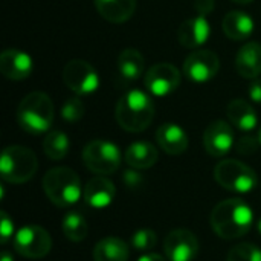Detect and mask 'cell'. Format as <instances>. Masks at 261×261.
Masks as SVG:
<instances>
[{"instance_id":"cell-3","label":"cell","mask_w":261,"mask_h":261,"mask_svg":"<svg viewBox=\"0 0 261 261\" xmlns=\"http://www.w3.org/2000/svg\"><path fill=\"white\" fill-rule=\"evenodd\" d=\"M18 125L29 135L47 133L54 122V102L44 92L28 93L17 107Z\"/></svg>"},{"instance_id":"cell-28","label":"cell","mask_w":261,"mask_h":261,"mask_svg":"<svg viewBox=\"0 0 261 261\" xmlns=\"http://www.w3.org/2000/svg\"><path fill=\"white\" fill-rule=\"evenodd\" d=\"M83 116H84V104H83V101L78 96L67 98L64 101L63 107H61V118L66 122L73 124V122H78Z\"/></svg>"},{"instance_id":"cell-7","label":"cell","mask_w":261,"mask_h":261,"mask_svg":"<svg viewBox=\"0 0 261 261\" xmlns=\"http://www.w3.org/2000/svg\"><path fill=\"white\" fill-rule=\"evenodd\" d=\"M83 162L92 173L107 176L115 173L121 165V151L110 141H90L83 150Z\"/></svg>"},{"instance_id":"cell-33","label":"cell","mask_w":261,"mask_h":261,"mask_svg":"<svg viewBox=\"0 0 261 261\" xmlns=\"http://www.w3.org/2000/svg\"><path fill=\"white\" fill-rule=\"evenodd\" d=\"M124 182H125V185H127L128 188L135 190V188H138V187L141 185L142 176H141L139 173L133 171V170H127V171L124 173Z\"/></svg>"},{"instance_id":"cell-37","label":"cell","mask_w":261,"mask_h":261,"mask_svg":"<svg viewBox=\"0 0 261 261\" xmlns=\"http://www.w3.org/2000/svg\"><path fill=\"white\" fill-rule=\"evenodd\" d=\"M232 2H236V3H239V5H249V3H252L254 0H232Z\"/></svg>"},{"instance_id":"cell-29","label":"cell","mask_w":261,"mask_h":261,"mask_svg":"<svg viewBox=\"0 0 261 261\" xmlns=\"http://www.w3.org/2000/svg\"><path fill=\"white\" fill-rule=\"evenodd\" d=\"M158 243V237L151 229H139L132 236V246L139 252H150Z\"/></svg>"},{"instance_id":"cell-16","label":"cell","mask_w":261,"mask_h":261,"mask_svg":"<svg viewBox=\"0 0 261 261\" xmlns=\"http://www.w3.org/2000/svg\"><path fill=\"white\" fill-rule=\"evenodd\" d=\"M156 141L165 153L173 156H179L188 148L187 132L174 122L162 124L156 132Z\"/></svg>"},{"instance_id":"cell-14","label":"cell","mask_w":261,"mask_h":261,"mask_svg":"<svg viewBox=\"0 0 261 261\" xmlns=\"http://www.w3.org/2000/svg\"><path fill=\"white\" fill-rule=\"evenodd\" d=\"M34 70L32 58L15 47L5 49L0 54V72L3 76L12 81H21L26 80Z\"/></svg>"},{"instance_id":"cell-25","label":"cell","mask_w":261,"mask_h":261,"mask_svg":"<svg viewBox=\"0 0 261 261\" xmlns=\"http://www.w3.org/2000/svg\"><path fill=\"white\" fill-rule=\"evenodd\" d=\"M69 148H70V141L67 135L60 130L49 132L43 141L44 154L52 161H61L63 158H66Z\"/></svg>"},{"instance_id":"cell-8","label":"cell","mask_w":261,"mask_h":261,"mask_svg":"<svg viewBox=\"0 0 261 261\" xmlns=\"http://www.w3.org/2000/svg\"><path fill=\"white\" fill-rule=\"evenodd\" d=\"M63 83L78 96L92 95L99 87V76L95 67L84 60H70L61 72Z\"/></svg>"},{"instance_id":"cell-32","label":"cell","mask_w":261,"mask_h":261,"mask_svg":"<svg viewBox=\"0 0 261 261\" xmlns=\"http://www.w3.org/2000/svg\"><path fill=\"white\" fill-rule=\"evenodd\" d=\"M248 95L249 98L254 101V102H258L261 104V80L260 78H255L249 83L248 86Z\"/></svg>"},{"instance_id":"cell-21","label":"cell","mask_w":261,"mask_h":261,"mask_svg":"<svg viewBox=\"0 0 261 261\" xmlns=\"http://www.w3.org/2000/svg\"><path fill=\"white\" fill-rule=\"evenodd\" d=\"M158 148L147 141H136L130 144L124 153V159L127 165L135 170H147L151 168L158 161Z\"/></svg>"},{"instance_id":"cell-17","label":"cell","mask_w":261,"mask_h":261,"mask_svg":"<svg viewBox=\"0 0 261 261\" xmlns=\"http://www.w3.org/2000/svg\"><path fill=\"white\" fill-rule=\"evenodd\" d=\"M115 194H116V188H115L113 182L102 176L90 179L86 184V188L83 191L86 203L96 210L107 208L113 202Z\"/></svg>"},{"instance_id":"cell-34","label":"cell","mask_w":261,"mask_h":261,"mask_svg":"<svg viewBox=\"0 0 261 261\" xmlns=\"http://www.w3.org/2000/svg\"><path fill=\"white\" fill-rule=\"evenodd\" d=\"M194 8L199 15H210L214 9V0H196Z\"/></svg>"},{"instance_id":"cell-10","label":"cell","mask_w":261,"mask_h":261,"mask_svg":"<svg viewBox=\"0 0 261 261\" xmlns=\"http://www.w3.org/2000/svg\"><path fill=\"white\" fill-rule=\"evenodd\" d=\"M180 78L182 75L174 64L158 63L144 75V84L150 95L156 98H165L179 87Z\"/></svg>"},{"instance_id":"cell-35","label":"cell","mask_w":261,"mask_h":261,"mask_svg":"<svg viewBox=\"0 0 261 261\" xmlns=\"http://www.w3.org/2000/svg\"><path fill=\"white\" fill-rule=\"evenodd\" d=\"M138 261H167L162 255L159 254H154V252H145L142 257H139Z\"/></svg>"},{"instance_id":"cell-2","label":"cell","mask_w":261,"mask_h":261,"mask_svg":"<svg viewBox=\"0 0 261 261\" xmlns=\"http://www.w3.org/2000/svg\"><path fill=\"white\" fill-rule=\"evenodd\" d=\"M115 116L125 132L141 133L147 130L154 118V104L150 93L139 89L128 90L118 101Z\"/></svg>"},{"instance_id":"cell-27","label":"cell","mask_w":261,"mask_h":261,"mask_svg":"<svg viewBox=\"0 0 261 261\" xmlns=\"http://www.w3.org/2000/svg\"><path fill=\"white\" fill-rule=\"evenodd\" d=\"M228 261H261V249L252 243H239L229 251Z\"/></svg>"},{"instance_id":"cell-18","label":"cell","mask_w":261,"mask_h":261,"mask_svg":"<svg viewBox=\"0 0 261 261\" xmlns=\"http://www.w3.org/2000/svg\"><path fill=\"white\" fill-rule=\"evenodd\" d=\"M236 69L240 76L255 80L261 73V44L249 41L240 47L236 57Z\"/></svg>"},{"instance_id":"cell-36","label":"cell","mask_w":261,"mask_h":261,"mask_svg":"<svg viewBox=\"0 0 261 261\" xmlns=\"http://www.w3.org/2000/svg\"><path fill=\"white\" fill-rule=\"evenodd\" d=\"M2 261H14V258H12V255L11 254H8L6 251L2 254Z\"/></svg>"},{"instance_id":"cell-11","label":"cell","mask_w":261,"mask_h":261,"mask_svg":"<svg viewBox=\"0 0 261 261\" xmlns=\"http://www.w3.org/2000/svg\"><path fill=\"white\" fill-rule=\"evenodd\" d=\"M219 57L208 49H197L191 52L184 61V75L196 84L211 81L219 73Z\"/></svg>"},{"instance_id":"cell-26","label":"cell","mask_w":261,"mask_h":261,"mask_svg":"<svg viewBox=\"0 0 261 261\" xmlns=\"http://www.w3.org/2000/svg\"><path fill=\"white\" fill-rule=\"evenodd\" d=\"M61 229H63V234L66 236V239L70 240V242H75V243L83 242L87 237V232H89L86 219L76 211L67 213L63 217Z\"/></svg>"},{"instance_id":"cell-39","label":"cell","mask_w":261,"mask_h":261,"mask_svg":"<svg viewBox=\"0 0 261 261\" xmlns=\"http://www.w3.org/2000/svg\"><path fill=\"white\" fill-rule=\"evenodd\" d=\"M258 231H260V234H261V219H260V222H258Z\"/></svg>"},{"instance_id":"cell-15","label":"cell","mask_w":261,"mask_h":261,"mask_svg":"<svg viewBox=\"0 0 261 261\" xmlns=\"http://www.w3.org/2000/svg\"><path fill=\"white\" fill-rule=\"evenodd\" d=\"M211 34L210 21L206 20V15H196L193 18L185 20L177 32L179 43L188 49H197L203 46Z\"/></svg>"},{"instance_id":"cell-38","label":"cell","mask_w":261,"mask_h":261,"mask_svg":"<svg viewBox=\"0 0 261 261\" xmlns=\"http://www.w3.org/2000/svg\"><path fill=\"white\" fill-rule=\"evenodd\" d=\"M258 141H260V145H261V128H260V132H258Z\"/></svg>"},{"instance_id":"cell-22","label":"cell","mask_w":261,"mask_h":261,"mask_svg":"<svg viewBox=\"0 0 261 261\" xmlns=\"http://www.w3.org/2000/svg\"><path fill=\"white\" fill-rule=\"evenodd\" d=\"M223 32L228 38L242 41L252 35L254 20L249 14L243 11H231L223 17Z\"/></svg>"},{"instance_id":"cell-23","label":"cell","mask_w":261,"mask_h":261,"mask_svg":"<svg viewBox=\"0 0 261 261\" xmlns=\"http://www.w3.org/2000/svg\"><path fill=\"white\" fill-rule=\"evenodd\" d=\"M130 257L128 245L118 237H106L95 245V261H127Z\"/></svg>"},{"instance_id":"cell-30","label":"cell","mask_w":261,"mask_h":261,"mask_svg":"<svg viewBox=\"0 0 261 261\" xmlns=\"http://www.w3.org/2000/svg\"><path fill=\"white\" fill-rule=\"evenodd\" d=\"M258 145H260V141L258 138H254L251 135H246L243 138L239 139L236 148L240 154H245V156H249V154H254L257 150H258Z\"/></svg>"},{"instance_id":"cell-5","label":"cell","mask_w":261,"mask_h":261,"mask_svg":"<svg viewBox=\"0 0 261 261\" xmlns=\"http://www.w3.org/2000/svg\"><path fill=\"white\" fill-rule=\"evenodd\" d=\"M38 170V159L35 153L21 145H9L2 151L0 174L8 184L29 182Z\"/></svg>"},{"instance_id":"cell-9","label":"cell","mask_w":261,"mask_h":261,"mask_svg":"<svg viewBox=\"0 0 261 261\" xmlns=\"http://www.w3.org/2000/svg\"><path fill=\"white\" fill-rule=\"evenodd\" d=\"M52 239L49 232L37 225H28L14 236V249L26 258H43L50 252Z\"/></svg>"},{"instance_id":"cell-19","label":"cell","mask_w":261,"mask_h":261,"mask_svg":"<svg viewBox=\"0 0 261 261\" xmlns=\"http://www.w3.org/2000/svg\"><path fill=\"white\" fill-rule=\"evenodd\" d=\"M136 0H95L98 14L110 23H124L136 11Z\"/></svg>"},{"instance_id":"cell-20","label":"cell","mask_w":261,"mask_h":261,"mask_svg":"<svg viewBox=\"0 0 261 261\" xmlns=\"http://www.w3.org/2000/svg\"><path fill=\"white\" fill-rule=\"evenodd\" d=\"M226 115H228V119L232 122V125H236L239 130L246 132V133L252 132L258 124L257 112L248 101H245L242 98L232 99L228 104Z\"/></svg>"},{"instance_id":"cell-13","label":"cell","mask_w":261,"mask_h":261,"mask_svg":"<svg viewBox=\"0 0 261 261\" xmlns=\"http://www.w3.org/2000/svg\"><path fill=\"white\" fill-rule=\"evenodd\" d=\"M234 145V132L232 127L219 119L211 122L203 133V147L208 154L214 158H222L232 150Z\"/></svg>"},{"instance_id":"cell-31","label":"cell","mask_w":261,"mask_h":261,"mask_svg":"<svg viewBox=\"0 0 261 261\" xmlns=\"http://www.w3.org/2000/svg\"><path fill=\"white\" fill-rule=\"evenodd\" d=\"M0 234H2V243H8L9 239L14 236V222L9 219V216L2 211V226H0Z\"/></svg>"},{"instance_id":"cell-6","label":"cell","mask_w":261,"mask_h":261,"mask_svg":"<svg viewBox=\"0 0 261 261\" xmlns=\"http://www.w3.org/2000/svg\"><path fill=\"white\" fill-rule=\"evenodd\" d=\"M216 182L228 191L251 193L257 187V173L237 159H223L214 168Z\"/></svg>"},{"instance_id":"cell-24","label":"cell","mask_w":261,"mask_h":261,"mask_svg":"<svg viewBox=\"0 0 261 261\" xmlns=\"http://www.w3.org/2000/svg\"><path fill=\"white\" fill-rule=\"evenodd\" d=\"M119 75L127 81H136L145 75V60L138 49L127 47L118 57Z\"/></svg>"},{"instance_id":"cell-12","label":"cell","mask_w":261,"mask_h":261,"mask_svg":"<svg viewBox=\"0 0 261 261\" xmlns=\"http://www.w3.org/2000/svg\"><path fill=\"white\" fill-rule=\"evenodd\" d=\"M164 251L170 261H194L199 252V242L191 231L174 229L165 237Z\"/></svg>"},{"instance_id":"cell-1","label":"cell","mask_w":261,"mask_h":261,"mask_svg":"<svg viewBox=\"0 0 261 261\" xmlns=\"http://www.w3.org/2000/svg\"><path fill=\"white\" fill-rule=\"evenodd\" d=\"M213 231L223 240L240 239L254 225V213L242 199H226L216 205L210 217Z\"/></svg>"},{"instance_id":"cell-4","label":"cell","mask_w":261,"mask_h":261,"mask_svg":"<svg viewBox=\"0 0 261 261\" xmlns=\"http://www.w3.org/2000/svg\"><path fill=\"white\" fill-rule=\"evenodd\" d=\"M43 190L47 199L60 208L76 203L83 194L78 174L67 167H55L43 177Z\"/></svg>"}]
</instances>
